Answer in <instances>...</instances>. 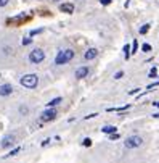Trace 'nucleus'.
Here are the masks:
<instances>
[{"label":"nucleus","mask_w":159,"mask_h":163,"mask_svg":"<svg viewBox=\"0 0 159 163\" xmlns=\"http://www.w3.org/2000/svg\"><path fill=\"white\" fill-rule=\"evenodd\" d=\"M72 58H74V50L66 49V50H61V52H58L56 58H55V63H56V65H64V63L71 62Z\"/></svg>","instance_id":"1"},{"label":"nucleus","mask_w":159,"mask_h":163,"mask_svg":"<svg viewBox=\"0 0 159 163\" xmlns=\"http://www.w3.org/2000/svg\"><path fill=\"white\" fill-rule=\"evenodd\" d=\"M21 86H24L26 89H34V87H37V84H39V78L37 74H24L21 79Z\"/></svg>","instance_id":"2"},{"label":"nucleus","mask_w":159,"mask_h":163,"mask_svg":"<svg viewBox=\"0 0 159 163\" xmlns=\"http://www.w3.org/2000/svg\"><path fill=\"white\" fill-rule=\"evenodd\" d=\"M142 144H143V137L135 134V136H130V137L125 139V141H124V147L125 149H137V147L142 145Z\"/></svg>","instance_id":"3"},{"label":"nucleus","mask_w":159,"mask_h":163,"mask_svg":"<svg viewBox=\"0 0 159 163\" xmlns=\"http://www.w3.org/2000/svg\"><path fill=\"white\" fill-rule=\"evenodd\" d=\"M44 60H45V52H44V50H40V49H34L32 52L29 53V62H31V63H34V65L42 63Z\"/></svg>","instance_id":"4"},{"label":"nucleus","mask_w":159,"mask_h":163,"mask_svg":"<svg viewBox=\"0 0 159 163\" xmlns=\"http://www.w3.org/2000/svg\"><path fill=\"white\" fill-rule=\"evenodd\" d=\"M56 115H58V111L55 110V108H47V110L42 113L40 121H44V123H47V121H53V119L56 118Z\"/></svg>","instance_id":"5"},{"label":"nucleus","mask_w":159,"mask_h":163,"mask_svg":"<svg viewBox=\"0 0 159 163\" xmlns=\"http://www.w3.org/2000/svg\"><path fill=\"white\" fill-rule=\"evenodd\" d=\"M16 144V136L15 134H8V136H5L3 139H2V149H8V147H11V145H15Z\"/></svg>","instance_id":"6"},{"label":"nucleus","mask_w":159,"mask_h":163,"mask_svg":"<svg viewBox=\"0 0 159 163\" xmlns=\"http://www.w3.org/2000/svg\"><path fill=\"white\" fill-rule=\"evenodd\" d=\"M11 92H13L11 84H2V86H0V95H2V97H8V95H11Z\"/></svg>","instance_id":"7"},{"label":"nucleus","mask_w":159,"mask_h":163,"mask_svg":"<svg viewBox=\"0 0 159 163\" xmlns=\"http://www.w3.org/2000/svg\"><path fill=\"white\" fill-rule=\"evenodd\" d=\"M88 73H90V70L87 68V66H81V68L76 70V78L77 79H82V78H87Z\"/></svg>","instance_id":"8"},{"label":"nucleus","mask_w":159,"mask_h":163,"mask_svg":"<svg viewBox=\"0 0 159 163\" xmlns=\"http://www.w3.org/2000/svg\"><path fill=\"white\" fill-rule=\"evenodd\" d=\"M59 10L63 11V13H72V11H74V3H61Z\"/></svg>","instance_id":"9"},{"label":"nucleus","mask_w":159,"mask_h":163,"mask_svg":"<svg viewBox=\"0 0 159 163\" xmlns=\"http://www.w3.org/2000/svg\"><path fill=\"white\" fill-rule=\"evenodd\" d=\"M96 53H98V50H96V49H88L87 52L84 53V58L85 60H93L96 57Z\"/></svg>","instance_id":"10"},{"label":"nucleus","mask_w":159,"mask_h":163,"mask_svg":"<svg viewBox=\"0 0 159 163\" xmlns=\"http://www.w3.org/2000/svg\"><path fill=\"white\" fill-rule=\"evenodd\" d=\"M103 134H114V132H117V128L116 126H105V128L101 129Z\"/></svg>","instance_id":"11"},{"label":"nucleus","mask_w":159,"mask_h":163,"mask_svg":"<svg viewBox=\"0 0 159 163\" xmlns=\"http://www.w3.org/2000/svg\"><path fill=\"white\" fill-rule=\"evenodd\" d=\"M61 102H63V99H61V97L52 99V100H50V102H48V104H47V108H55V107H56L58 104H61Z\"/></svg>","instance_id":"12"},{"label":"nucleus","mask_w":159,"mask_h":163,"mask_svg":"<svg viewBox=\"0 0 159 163\" xmlns=\"http://www.w3.org/2000/svg\"><path fill=\"white\" fill-rule=\"evenodd\" d=\"M26 20H27V16L21 15V16H15V18H10V20H8V23H23V21H26Z\"/></svg>","instance_id":"13"},{"label":"nucleus","mask_w":159,"mask_h":163,"mask_svg":"<svg viewBox=\"0 0 159 163\" xmlns=\"http://www.w3.org/2000/svg\"><path fill=\"white\" fill-rule=\"evenodd\" d=\"M124 55H125L127 60L130 58V55H132V45H129V44H125V45H124Z\"/></svg>","instance_id":"14"},{"label":"nucleus","mask_w":159,"mask_h":163,"mask_svg":"<svg viewBox=\"0 0 159 163\" xmlns=\"http://www.w3.org/2000/svg\"><path fill=\"white\" fill-rule=\"evenodd\" d=\"M19 152H21V147H16V149H13L8 155H5V157H15L16 153H19Z\"/></svg>","instance_id":"15"},{"label":"nucleus","mask_w":159,"mask_h":163,"mask_svg":"<svg viewBox=\"0 0 159 163\" xmlns=\"http://www.w3.org/2000/svg\"><path fill=\"white\" fill-rule=\"evenodd\" d=\"M82 145H84V147H90V145H92V139H88V137H85L84 141H82Z\"/></svg>","instance_id":"16"},{"label":"nucleus","mask_w":159,"mask_h":163,"mask_svg":"<svg viewBox=\"0 0 159 163\" xmlns=\"http://www.w3.org/2000/svg\"><path fill=\"white\" fill-rule=\"evenodd\" d=\"M138 50V40L137 39H133V44H132V53H135Z\"/></svg>","instance_id":"17"},{"label":"nucleus","mask_w":159,"mask_h":163,"mask_svg":"<svg viewBox=\"0 0 159 163\" xmlns=\"http://www.w3.org/2000/svg\"><path fill=\"white\" fill-rule=\"evenodd\" d=\"M148 31H150V24H145V26L140 28V34H146Z\"/></svg>","instance_id":"18"},{"label":"nucleus","mask_w":159,"mask_h":163,"mask_svg":"<svg viewBox=\"0 0 159 163\" xmlns=\"http://www.w3.org/2000/svg\"><path fill=\"white\" fill-rule=\"evenodd\" d=\"M156 74H157V68H156V66H153L148 76H150V78H156Z\"/></svg>","instance_id":"19"},{"label":"nucleus","mask_w":159,"mask_h":163,"mask_svg":"<svg viewBox=\"0 0 159 163\" xmlns=\"http://www.w3.org/2000/svg\"><path fill=\"white\" fill-rule=\"evenodd\" d=\"M40 32H42V29H34V31L29 32V36H31V37H34V36H37V34H40Z\"/></svg>","instance_id":"20"},{"label":"nucleus","mask_w":159,"mask_h":163,"mask_svg":"<svg viewBox=\"0 0 159 163\" xmlns=\"http://www.w3.org/2000/svg\"><path fill=\"white\" fill-rule=\"evenodd\" d=\"M142 50H143V52H150V50H151V45H150V44H143V45H142Z\"/></svg>","instance_id":"21"},{"label":"nucleus","mask_w":159,"mask_h":163,"mask_svg":"<svg viewBox=\"0 0 159 163\" xmlns=\"http://www.w3.org/2000/svg\"><path fill=\"white\" fill-rule=\"evenodd\" d=\"M31 42H32V39H31V36H29V37H26V39H23V45H29Z\"/></svg>","instance_id":"22"},{"label":"nucleus","mask_w":159,"mask_h":163,"mask_svg":"<svg viewBox=\"0 0 159 163\" xmlns=\"http://www.w3.org/2000/svg\"><path fill=\"white\" fill-rule=\"evenodd\" d=\"M122 76H124V71H117V73L114 74V79H121Z\"/></svg>","instance_id":"23"},{"label":"nucleus","mask_w":159,"mask_h":163,"mask_svg":"<svg viewBox=\"0 0 159 163\" xmlns=\"http://www.w3.org/2000/svg\"><path fill=\"white\" fill-rule=\"evenodd\" d=\"M157 86H159V81H156V82H151V84H150V86L146 87V89L150 90V89H153V87H157Z\"/></svg>","instance_id":"24"},{"label":"nucleus","mask_w":159,"mask_h":163,"mask_svg":"<svg viewBox=\"0 0 159 163\" xmlns=\"http://www.w3.org/2000/svg\"><path fill=\"white\" fill-rule=\"evenodd\" d=\"M109 139H111V141H116V139H119V134H117V132H114V134H109Z\"/></svg>","instance_id":"25"},{"label":"nucleus","mask_w":159,"mask_h":163,"mask_svg":"<svg viewBox=\"0 0 159 163\" xmlns=\"http://www.w3.org/2000/svg\"><path fill=\"white\" fill-rule=\"evenodd\" d=\"M50 142H52V139H45V141L42 142V147H45V145H48V144H50Z\"/></svg>","instance_id":"26"},{"label":"nucleus","mask_w":159,"mask_h":163,"mask_svg":"<svg viewBox=\"0 0 159 163\" xmlns=\"http://www.w3.org/2000/svg\"><path fill=\"white\" fill-rule=\"evenodd\" d=\"M100 3L101 5H109V3H111V0H100Z\"/></svg>","instance_id":"27"},{"label":"nucleus","mask_w":159,"mask_h":163,"mask_svg":"<svg viewBox=\"0 0 159 163\" xmlns=\"http://www.w3.org/2000/svg\"><path fill=\"white\" fill-rule=\"evenodd\" d=\"M93 116H98V115H96V113H92V115H87V116H85V119H90V118H93Z\"/></svg>","instance_id":"28"},{"label":"nucleus","mask_w":159,"mask_h":163,"mask_svg":"<svg viewBox=\"0 0 159 163\" xmlns=\"http://www.w3.org/2000/svg\"><path fill=\"white\" fill-rule=\"evenodd\" d=\"M8 3V0H0V7H5Z\"/></svg>","instance_id":"29"},{"label":"nucleus","mask_w":159,"mask_h":163,"mask_svg":"<svg viewBox=\"0 0 159 163\" xmlns=\"http://www.w3.org/2000/svg\"><path fill=\"white\" fill-rule=\"evenodd\" d=\"M19 111H21V113H27V108H26V107H21Z\"/></svg>","instance_id":"30"},{"label":"nucleus","mask_w":159,"mask_h":163,"mask_svg":"<svg viewBox=\"0 0 159 163\" xmlns=\"http://www.w3.org/2000/svg\"><path fill=\"white\" fill-rule=\"evenodd\" d=\"M138 90H140V89H133V90H130V92H129V95H133V94H137Z\"/></svg>","instance_id":"31"},{"label":"nucleus","mask_w":159,"mask_h":163,"mask_svg":"<svg viewBox=\"0 0 159 163\" xmlns=\"http://www.w3.org/2000/svg\"><path fill=\"white\" fill-rule=\"evenodd\" d=\"M153 105H154V107H157V108H159V102H154V104H153Z\"/></svg>","instance_id":"32"},{"label":"nucleus","mask_w":159,"mask_h":163,"mask_svg":"<svg viewBox=\"0 0 159 163\" xmlns=\"http://www.w3.org/2000/svg\"><path fill=\"white\" fill-rule=\"evenodd\" d=\"M153 116H154V118H159V113H154V115H153Z\"/></svg>","instance_id":"33"}]
</instances>
